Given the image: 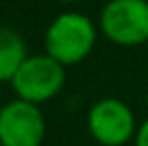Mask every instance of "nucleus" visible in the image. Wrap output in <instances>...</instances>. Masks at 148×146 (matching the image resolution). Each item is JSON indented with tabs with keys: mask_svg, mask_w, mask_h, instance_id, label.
<instances>
[{
	"mask_svg": "<svg viewBox=\"0 0 148 146\" xmlns=\"http://www.w3.org/2000/svg\"><path fill=\"white\" fill-rule=\"evenodd\" d=\"M24 38L10 26H0V82H10L28 58Z\"/></svg>",
	"mask_w": 148,
	"mask_h": 146,
	"instance_id": "6",
	"label": "nucleus"
},
{
	"mask_svg": "<svg viewBox=\"0 0 148 146\" xmlns=\"http://www.w3.org/2000/svg\"><path fill=\"white\" fill-rule=\"evenodd\" d=\"M46 138V118L38 104L14 98L0 108V144L42 146Z\"/></svg>",
	"mask_w": 148,
	"mask_h": 146,
	"instance_id": "5",
	"label": "nucleus"
},
{
	"mask_svg": "<svg viewBox=\"0 0 148 146\" xmlns=\"http://www.w3.org/2000/svg\"><path fill=\"white\" fill-rule=\"evenodd\" d=\"M54 2H58V4H78L82 0H54Z\"/></svg>",
	"mask_w": 148,
	"mask_h": 146,
	"instance_id": "8",
	"label": "nucleus"
},
{
	"mask_svg": "<svg viewBox=\"0 0 148 146\" xmlns=\"http://www.w3.org/2000/svg\"><path fill=\"white\" fill-rule=\"evenodd\" d=\"M134 146H148V118L138 124L134 134Z\"/></svg>",
	"mask_w": 148,
	"mask_h": 146,
	"instance_id": "7",
	"label": "nucleus"
},
{
	"mask_svg": "<svg viewBox=\"0 0 148 146\" xmlns=\"http://www.w3.org/2000/svg\"><path fill=\"white\" fill-rule=\"evenodd\" d=\"M86 126L94 142L100 146H124L134 140L136 116L132 108L118 98H102L88 110Z\"/></svg>",
	"mask_w": 148,
	"mask_h": 146,
	"instance_id": "4",
	"label": "nucleus"
},
{
	"mask_svg": "<svg viewBox=\"0 0 148 146\" xmlns=\"http://www.w3.org/2000/svg\"><path fill=\"white\" fill-rule=\"evenodd\" d=\"M66 84V68L48 54H30L10 80L16 98L44 104L56 98Z\"/></svg>",
	"mask_w": 148,
	"mask_h": 146,
	"instance_id": "2",
	"label": "nucleus"
},
{
	"mask_svg": "<svg viewBox=\"0 0 148 146\" xmlns=\"http://www.w3.org/2000/svg\"><path fill=\"white\" fill-rule=\"evenodd\" d=\"M146 48H148V42H146Z\"/></svg>",
	"mask_w": 148,
	"mask_h": 146,
	"instance_id": "10",
	"label": "nucleus"
},
{
	"mask_svg": "<svg viewBox=\"0 0 148 146\" xmlns=\"http://www.w3.org/2000/svg\"><path fill=\"white\" fill-rule=\"evenodd\" d=\"M0 146H2V144H0Z\"/></svg>",
	"mask_w": 148,
	"mask_h": 146,
	"instance_id": "11",
	"label": "nucleus"
},
{
	"mask_svg": "<svg viewBox=\"0 0 148 146\" xmlns=\"http://www.w3.org/2000/svg\"><path fill=\"white\" fill-rule=\"evenodd\" d=\"M100 32L116 46L148 42V0H108L98 16Z\"/></svg>",
	"mask_w": 148,
	"mask_h": 146,
	"instance_id": "3",
	"label": "nucleus"
},
{
	"mask_svg": "<svg viewBox=\"0 0 148 146\" xmlns=\"http://www.w3.org/2000/svg\"><path fill=\"white\" fill-rule=\"evenodd\" d=\"M144 102H146V108H148V90H146V96H144Z\"/></svg>",
	"mask_w": 148,
	"mask_h": 146,
	"instance_id": "9",
	"label": "nucleus"
},
{
	"mask_svg": "<svg viewBox=\"0 0 148 146\" xmlns=\"http://www.w3.org/2000/svg\"><path fill=\"white\" fill-rule=\"evenodd\" d=\"M98 26L82 12L68 10L58 14L44 32V52L64 68L76 66L90 56L96 46Z\"/></svg>",
	"mask_w": 148,
	"mask_h": 146,
	"instance_id": "1",
	"label": "nucleus"
}]
</instances>
